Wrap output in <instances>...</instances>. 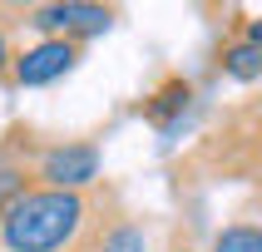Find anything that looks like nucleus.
Returning <instances> with one entry per match:
<instances>
[{"instance_id":"obj_1","label":"nucleus","mask_w":262,"mask_h":252,"mask_svg":"<svg viewBox=\"0 0 262 252\" xmlns=\"http://www.w3.org/2000/svg\"><path fill=\"white\" fill-rule=\"evenodd\" d=\"M89 222L84 193L30 188L0 213V247L5 252H64L79 242Z\"/></svg>"},{"instance_id":"obj_2","label":"nucleus","mask_w":262,"mask_h":252,"mask_svg":"<svg viewBox=\"0 0 262 252\" xmlns=\"http://www.w3.org/2000/svg\"><path fill=\"white\" fill-rule=\"evenodd\" d=\"M99 148L84 144V139H70V144H55L45 148L40 168H35V178H40V188H59V193H84L94 178H99Z\"/></svg>"},{"instance_id":"obj_3","label":"nucleus","mask_w":262,"mask_h":252,"mask_svg":"<svg viewBox=\"0 0 262 252\" xmlns=\"http://www.w3.org/2000/svg\"><path fill=\"white\" fill-rule=\"evenodd\" d=\"M30 25L45 30V40H89V35H104L114 25V10L109 5H89V0H59V5H40L30 10Z\"/></svg>"},{"instance_id":"obj_4","label":"nucleus","mask_w":262,"mask_h":252,"mask_svg":"<svg viewBox=\"0 0 262 252\" xmlns=\"http://www.w3.org/2000/svg\"><path fill=\"white\" fill-rule=\"evenodd\" d=\"M74 64H79V44H74V40H40V44H30L25 55H15L10 79L20 89H40V84L64 79Z\"/></svg>"},{"instance_id":"obj_5","label":"nucleus","mask_w":262,"mask_h":252,"mask_svg":"<svg viewBox=\"0 0 262 252\" xmlns=\"http://www.w3.org/2000/svg\"><path fill=\"white\" fill-rule=\"evenodd\" d=\"M188 99H193L188 79H168V84H163L159 94L144 104V114H148V124H159V129H173L178 119H183V109H188Z\"/></svg>"},{"instance_id":"obj_6","label":"nucleus","mask_w":262,"mask_h":252,"mask_svg":"<svg viewBox=\"0 0 262 252\" xmlns=\"http://www.w3.org/2000/svg\"><path fill=\"white\" fill-rule=\"evenodd\" d=\"M94 252H148V233H144L134 218H114V222L99 233Z\"/></svg>"},{"instance_id":"obj_7","label":"nucleus","mask_w":262,"mask_h":252,"mask_svg":"<svg viewBox=\"0 0 262 252\" xmlns=\"http://www.w3.org/2000/svg\"><path fill=\"white\" fill-rule=\"evenodd\" d=\"M223 74L228 79H243V84H252V79H262V50L248 40H237L223 50Z\"/></svg>"},{"instance_id":"obj_8","label":"nucleus","mask_w":262,"mask_h":252,"mask_svg":"<svg viewBox=\"0 0 262 252\" xmlns=\"http://www.w3.org/2000/svg\"><path fill=\"white\" fill-rule=\"evenodd\" d=\"M208 252H262V222H228V227H218Z\"/></svg>"},{"instance_id":"obj_9","label":"nucleus","mask_w":262,"mask_h":252,"mask_svg":"<svg viewBox=\"0 0 262 252\" xmlns=\"http://www.w3.org/2000/svg\"><path fill=\"white\" fill-rule=\"evenodd\" d=\"M10 64H15V55H10V40H5V30H0V79L10 74Z\"/></svg>"},{"instance_id":"obj_10","label":"nucleus","mask_w":262,"mask_h":252,"mask_svg":"<svg viewBox=\"0 0 262 252\" xmlns=\"http://www.w3.org/2000/svg\"><path fill=\"white\" fill-rule=\"evenodd\" d=\"M243 40H248V44H257V50H262V20H248V30H243Z\"/></svg>"}]
</instances>
